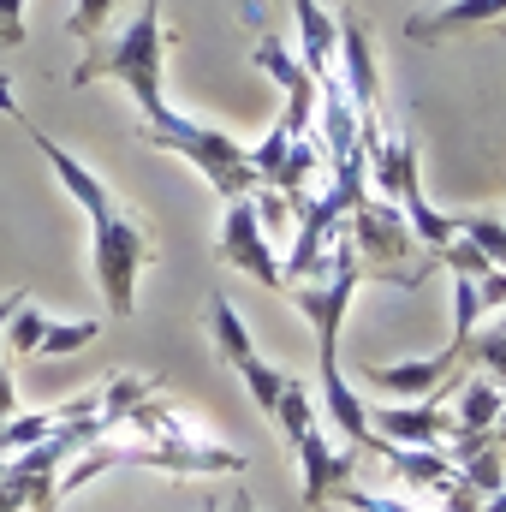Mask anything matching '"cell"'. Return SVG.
<instances>
[{
	"instance_id": "6da1fadb",
	"label": "cell",
	"mask_w": 506,
	"mask_h": 512,
	"mask_svg": "<svg viewBox=\"0 0 506 512\" xmlns=\"http://www.w3.org/2000/svg\"><path fill=\"white\" fill-rule=\"evenodd\" d=\"M161 60H167L161 0H143V12L131 18L114 42H90V48H84V60L72 66V84H78V90H90V84H102V78L126 84L131 102H137V114H143V131H155V126L173 120V108H167V96H161Z\"/></svg>"
},
{
	"instance_id": "7a4b0ae2",
	"label": "cell",
	"mask_w": 506,
	"mask_h": 512,
	"mask_svg": "<svg viewBox=\"0 0 506 512\" xmlns=\"http://www.w3.org/2000/svg\"><path fill=\"white\" fill-rule=\"evenodd\" d=\"M346 239H352V251H358L364 280L423 286V280L441 268L435 251H423V245H417V233L405 227L399 203H387V197H376V191H364V197L346 209Z\"/></svg>"
},
{
	"instance_id": "3957f363",
	"label": "cell",
	"mask_w": 506,
	"mask_h": 512,
	"mask_svg": "<svg viewBox=\"0 0 506 512\" xmlns=\"http://www.w3.org/2000/svg\"><path fill=\"white\" fill-rule=\"evenodd\" d=\"M155 149H173V155H185L209 185H215V197L227 203V197H251L256 191V173H251V149L245 143H233L227 131L215 126H197V120H185V114H173L167 126L143 131Z\"/></svg>"
},
{
	"instance_id": "277c9868",
	"label": "cell",
	"mask_w": 506,
	"mask_h": 512,
	"mask_svg": "<svg viewBox=\"0 0 506 512\" xmlns=\"http://www.w3.org/2000/svg\"><path fill=\"white\" fill-rule=\"evenodd\" d=\"M90 262H96V280H102L108 310L114 316H131L137 310V274L149 262V233L131 215H114V221L90 227Z\"/></svg>"
},
{
	"instance_id": "5b68a950",
	"label": "cell",
	"mask_w": 506,
	"mask_h": 512,
	"mask_svg": "<svg viewBox=\"0 0 506 512\" xmlns=\"http://www.w3.org/2000/svg\"><path fill=\"white\" fill-rule=\"evenodd\" d=\"M0 108H6V114H12L18 126L30 131V143L42 149V161L54 167V179L66 185V197L90 209V227H102V221H114V215H120V203L108 197V185H102V179H96V173H90V167H84V161H78L72 149H60V143H54L48 131H42L36 120H30V114H24V108H18V102H12V84H6V78H0Z\"/></svg>"
},
{
	"instance_id": "8992f818",
	"label": "cell",
	"mask_w": 506,
	"mask_h": 512,
	"mask_svg": "<svg viewBox=\"0 0 506 512\" xmlns=\"http://www.w3.org/2000/svg\"><path fill=\"white\" fill-rule=\"evenodd\" d=\"M221 256H227L233 268H245L256 286H268V292H286L280 256H274V245H268V233L256 227L251 197H227V209H221Z\"/></svg>"
},
{
	"instance_id": "52a82bcc",
	"label": "cell",
	"mask_w": 506,
	"mask_h": 512,
	"mask_svg": "<svg viewBox=\"0 0 506 512\" xmlns=\"http://www.w3.org/2000/svg\"><path fill=\"white\" fill-rule=\"evenodd\" d=\"M459 346L435 352V358H405V364H364V382L381 393H399V399H435L447 405L453 387H459Z\"/></svg>"
},
{
	"instance_id": "ba28073f",
	"label": "cell",
	"mask_w": 506,
	"mask_h": 512,
	"mask_svg": "<svg viewBox=\"0 0 506 512\" xmlns=\"http://www.w3.org/2000/svg\"><path fill=\"white\" fill-rule=\"evenodd\" d=\"M340 18V66H334V78L346 84V102H352V114L358 120H376L381 114V78H376V42H370V30H364V18L358 12H334Z\"/></svg>"
},
{
	"instance_id": "9c48e42d",
	"label": "cell",
	"mask_w": 506,
	"mask_h": 512,
	"mask_svg": "<svg viewBox=\"0 0 506 512\" xmlns=\"http://www.w3.org/2000/svg\"><path fill=\"white\" fill-rule=\"evenodd\" d=\"M256 66L286 90V120H280V131H286V137H310V120H316V78L298 66V54H292L280 36H256Z\"/></svg>"
},
{
	"instance_id": "30bf717a",
	"label": "cell",
	"mask_w": 506,
	"mask_h": 512,
	"mask_svg": "<svg viewBox=\"0 0 506 512\" xmlns=\"http://www.w3.org/2000/svg\"><path fill=\"white\" fill-rule=\"evenodd\" d=\"M370 435L387 447H447L453 435V411L435 399H411V405H376L370 411Z\"/></svg>"
},
{
	"instance_id": "8fae6325",
	"label": "cell",
	"mask_w": 506,
	"mask_h": 512,
	"mask_svg": "<svg viewBox=\"0 0 506 512\" xmlns=\"http://www.w3.org/2000/svg\"><path fill=\"white\" fill-rule=\"evenodd\" d=\"M298 447V465H304V501L310 507H322L334 489H346L352 483V471H358V447H328V435H322V423L304 435V441H292Z\"/></svg>"
},
{
	"instance_id": "7c38bea8",
	"label": "cell",
	"mask_w": 506,
	"mask_h": 512,
	"mask_svg": "<svg viewBox=\"0 0 506 512\" xmlns=\"http://www.w3.org/2000/svg\"><path fill=\"white\" fill-rule=\"evenodd\" d=\"M495 18H506V0H447L441 12H417V18H405V36H411L417 48H441V42L477 30V24H495Z\"/></svg>"
},
{
	"instance_id": "4fadbf2b",
	"label": "cell",
	"mask_w": 506,
	"mask_h": 512,
	"mask_svg": "<svg viewBox=\"0 0 506 512\" xmlns=\"http://www.w3.org/2000/svg\"><path fill=\"white\" fill-rule=\"evenodd\" d=\"M114 465H161V471H245V453L233 447H185V441H155V447H108Z\"/></svg>"
},
{
	"instance_id": "5bb4252c",
	"label": "cell",
	"mask_w": 506,
	"mask_h": 512,
	"mask_svg": "<svg viewBox=\"0 0 506 512\" xmlns=\"http://www.w3.org/2000/svg\"><path fill=\"white\" fill-rule=\"evenodd\" d=\"M298 6V42H304V72L310 78H328L334 72V54H340V18L322 6V0H292Z\"/></svg>"
},
{
	"instance_id": "9a60e30c",
	"label": "cell",
	"mask_w": 506,
	"mask_h": 512,
	"mask_svg": "<svg viewBox=\"0 0 506 512\" xmlns=\"http://www.w3.org/2000/svg\"><path fill=\"white\" fill-rule=\"evenodd\" d=\"M376 459H387V465L399 471V483H411L417 495H423V489H429V495H447V489H453V477H459V471H453V459H447L441 447H387V441H381Z\"/></svg>"
},
{
	"instance_id": "2e32d148",
	"label": "cell",
	"mask_w": 506,
	"mask_h": 512,
	"mask_svg": "<svg viewBox=\"0 0 506 512\" xmlns=\"http://www.w3.org/2000/svg\"><path fill=\"white\" fill-rule=\"evenodd\" d=\"M501 405H506V387L495 376H459L453 399H447L453 429H465V435H489L495 417H501Z\"/></svg>"
},
{
	"instance_id": "e0dca14e",
	"label": "cell",
	"mask_w": 506,
	"mask_h": 512,
	"mask_svg": "<svg viewBox=\"0 0 506 512\" xmlns=\"http://www.w3.org/2000/svg\"><path fill=\"white\" fill-rule=\"evenodd\" d=\"M209 340H215V352H221V358H227L233 370H239V364H251V358H256V346H251V328H245V316H239V310H233V304H227L221 292L209 298Z\"/></svg>"
},
{
	"instance_id": "ac0fdd59",
	"label": "cell",
	"mask_w": 506,
	"mask_h": 512,
	"mask_svg": "<svg viewBox=\"0 0 506 512\" xmlns=\"http://www.w3.org/2000/svg\"><path fill=\"white\" fill-rule=\"evenodd\" d=\"M286 441H304L310 429H316V399H310V387L298 382V376H286L280 387V399H274V417H268Z\"/></svg>"
},
{
	"instance_id": "d6986e66",
	"label": "cell",
	"mask_w": 506,
	"mask_h": 512,
	"mask_svg": "<svg viewBox=\"0 0 506 512\" xmlns=\"http://www.w3.org/2000/svg\"><path fill=\"white\" fill-rule=\"evenodd\" d=\"M453 471H459V483H465V489H477V495L489 501V495H501V489H506V447L483 441V447H477V453H465Z\"/></svg>"
},
{
	"instance_id": "ffe728a7",
	"label": "cell",
	"mask_w": 506,
	"mask_h": 512,
	"mask_svg": "<svg viewBox=\"0 0 506 512\" xmlns=\"http://www.w3.org/2000/svg\"><path fill=\"white\" fill-rule=\"evenodd\" d=\"M96 334H102V322H96V316H84V322H54V316H48L36 358H72V352L96 346Z\"/></svg>"
},
{
	"instance_id": "44dd1931",
	"label": "cell",
	"mask_w": 506,
	"mask_h": 512,
	"mask_svg": "<svg viewBox=\"0 0 506 512\" xmlns=\"http://www.w3.org/2000/svg\"><path fill=\"white\" fill-rule=\"evenodd\" d=\"M42 328H48V316H42V304H18V316L6 322V334H0V346H6V358H36V346H42Z\"/></svg>"
},
{
	"instance_id": "7402d4cb",
	"label": "cell",
	"mask_w": 506,
	"mask_h": 512,
	"mask_svg": "<svg viewBox=\"0 0 506 512\" xmlns=\"http://www.w3.org/2000/svg\"><path fill=\"white\" fill-rule=\"evenodd\" d=\"M459 239L477 245L495 268H506V221L501 215H483V209H477V215H459Z\"/></svg>"
},
{
	"instance_id": "603a6c76",
	"label": "cell",
	"mask_w": 506,
	"mask_h": 512,
	"mask_svg": "<svg viewBox=\"0 0 506 512\" xmlns=\"http://www.w3.org/2000/svg\"><path fill=\"white\" fill-rule=\"evenodd\" d=\"M239 382L251 387L256 411H262V417H274V399H280V387H286V370H274V364L251 358V364H239Z\"/></svg>"
},
{
	"instance_id": "cb8c5ba5",
	"label": "cell",
	"mask_w": 506,
	"mask_h": 512,
	"mask_svg": "<svg viewBox=\"0 0 506 512\" xmlns=\"http://www.w3.org/2000/svg\"><path fill=\"white\" fill-rule=\"evenodd\" d=\"M459 358H471V364H483V376H495V382L506 387V334H501V328H495V334H471Z\"/></svg>"
},
{
	"instance_id": "d4e9b609",
	"label": "cell",
	"mask_w": 506,
	"mask_h": 512,
	"mask_svg": "<svg viewBox=\"0 0 506 512\" xmlns=\"http://www.w3.org/2000/svg\"><path fill=\"white\" fill-rule=\"evenodd\" d=\"M114 6H120V0H78V6H72V36H84V42H96V36L108 30V18H114Z\"/></svg>"
},
{
	"instance_id": "484cf974",
	"label": "cell",
	"mask_w": 506,
	"mask_h": 512,
	"mask_svg": "<svg viewBox=\"0 0 506 512\" xmlns=\"http://www.w3.org/2000/svg\"><path fill=\"white\" fill-rule=\"evenodd\" d=\"M24 42V0H0V54Z\"/></svg>"
},
{
	"instance_id": "4316f807",
	"label": "cell",
	"mask_w": 506,
	"mask_h": 512,
	"mask_svg": "<svg viewBox=\"0 0 506 512\" xmlns=\"http://www.w3.org/2000/svg\"><path fill=\"white\" fill-rule=\"evenodd\" d=\"M477 298H483V310H489V304H506V268H489V274L477 280Z\"/></svg>"
},
{
	"instance_id": "83f0119b",
	"label": "cell",
	"mask_w": 506,
	"mask_h": 512,
	"mask_svg": "<svg viewBox=\"0 0 506 512\" xmlns=\"http://www.w3.org/2000/svg\"><path fill=\"white\" fill-rule=\"evenodd\" d=\"M0 512H30V501H24V483H18V477H0Z\"/></svg>"
},
{
	"instance_id": "f1b7e54d",
	"label": "cell",
	"mask_w": 506,
	"mask_h": 512,
	"mask_svg": "<svg viewBox=\"0 0 506 512\" xmlns=\"http://www.w3.org/2000/svg\"><path fill=\"white\" fill-rule=\"evenodd\" d=\"M18 417V393H12V364H0V423Z\"/></svg>"
},
{
	"instance_id": "f546056e",
	"label": "cell",
	"mask_w": 506,
	"mask_h": 512,
	"mask_svg": "<svg viewBox=\"0 0 506 512\" xmlns=\"http://www.w3.org/2000/svg\"><path fill=\"white\" fill-rule=\"evenodd\" d=\"M24 298H30V292H6V298H0V334H6V322L18 316V304H24Z\"/></svg>"
},
{
	"instance_id": "4dcf8cb0",
	"label": "cell",
	"mask_w": 506,
	"mask_h": 512,
	"mask_svg": "<svg viewBox=\"0 0 506 512\" xmlns=\"http://www.w3.org/2000/svg\"><path fill=\"white\" fill-rule=\"evenodd\" d=\"M489 441H495V447H506V405H501V417H495V429H489Z\"/></svg>"
},
{
	"instance_id": "1f68e13d",
	"label": "cell",
	"mask_w": 506,
	"mask_h": 512,
	"mask_svg": "<svg viewBox=\"0 0 506 512\" xmlns=\"http://www.w3.org/2000/svg\"><path fill=\"white\" fill-rule=\"evenodd\" d=\"M477 512H506V489H501V495H489V501H483Z\"/></svg>"
},
{
	"instance_id": "d6a6232c",
	"label": "cell",
	"mask_w": 506,
	"mask_h": 512,
	"mask_svg": "<svg viewBox=\"0 0 506 512\" xmlns=\"http://www.w3.org/2000/svg\"><path fill=\"white\" fill-rule=\"evenodd\" d=\"M233 512H256V501L251 495H233Z\"/></svg>"
},
{
	"instance_id": "836d02e7",
	"label": "cell",
	"mask_w": 506,
	"mask_h": 512,
	"mask_svg": "<svg viewBox=\"0 0 506 512\" xmlns=\"http://www.w3.org/2000/svg\"><path fill=\"white\" fill-rule=\"evenodd\" d=\"M203 512H221V501H215V495H209V501H203Z\"/></svg>"
},
{
	"instance_id": "e575fe53",
	"label": "cell",
	"mask_w": 506,
	"mask_h": 512,
	"mask_svg": "<svg viewBox=\"0 0 506 512\" xmlns=\"http://www.w3.org/2000/svg\"><path fill=\"white\" fill-rule=\"evenodd\" d=\"M0 477H6V459H0Z\"/></svg>"
},
{
	"instance_id": "d590c367",
	"label": "cell",
	"mask_w": 506,
	"mask_h": 512,
	"mask_svg": "<svg viewBox=\"0 0 506 512\" xmlns=\"http://www.w3.org/2000/svg\"><path fill=\"white\" fill-rule=\"evenodd\" d=\"M501 42H506V24H501Z\"/></svg>"
},
{
	"instance_id": "8d00e7d4",
	"label": "cell",
	"mask_w": 506,
	"mask_h": 512,
	"mask_svg": "<svg viewBox=\"0 0 506 512\" xmlns=\"http://www.w3.org/2000/svg\"><path fill=\"white\" fill-rule=\"evenodd\" d=\"M501 334H506V322H501Z\"/></svg>"
}]
</instances>
